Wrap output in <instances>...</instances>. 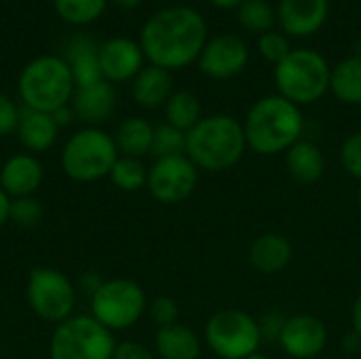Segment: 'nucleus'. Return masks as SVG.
Instances as JSON below:
<instances>
[{
    "label": "nucleus",
    "mask_w": 361,
    "mask_h": 359,
    "mask_svg": "<svg viewBox=\"0 0 361 359\" xmlns=\"http://www.w3.org/2000/svg\"><path fill=\"white\" fill-rule=\"evenodd\" d=\"M207 42V25L190 6H167L154 13L140 32L144 57L159 68L180 70L199 59Z\"/></svg>",
    "instance_id": "1"
},
{
    "label": "nucleus",
    "mask_w": 361,
    "mask_h": 359,
    "mask_svg": "<svg viewBox=\"0 0 361 359\" xmlns=\"http://www.w3.org/2000/svg\"><path fill=\"white\" fill-rule=\"evenodd\" d=\"M247 148L258 154L271 157L288 152L300 142L305 131V116L300 106L292 104L281 95L260 97L243 121Z\"/></svg>",
    "instance_id": "2"
},
{
    "label": "nucleus",
    "mask_w": 361,
    "mask_h": 359,
    "mask_svg": "<svg viewBox=\"0 0 361 359\" xmlns=\"http://www.w3.org/2000/svg\"><path fill=\"white\" fill-rule=\"evenodd\" d=\"M247 148L243 123L228 114L203 116L186 133V157L197 169L220 174L235 167Z\"/></svg>",
    "instance_id": "3"
},
{
    "label": "nucleus",
    "mask_w": 361,
    "mask_h": 359,
    "mask_svg": "<svg viewBox=\"0 0 361 359\" xmlns=\"http://www.w3.org/2000/svg\"><path fill=\"white\" fill-rule=\"evenodd\" d=\"M74 89L70 66L59 55H40L27 61L17 80L23 108L49 114L68 106Z\"/></svg>",
    "instance_id": "4"
},
{
    "label": "nucleus",
    "mask_w": 361,
    "mask_h": 359,
    "mask_svg": "<svg viewBox=\"0 0 361 359\" xmlns=\"http://www.w3.org/2000/svg\"><path fill=\"white\" fill-rule=\"evenodd\" d=\"M118 150L114 138L99 127H82L74 131L61 148V171L74 182H97L108 178Z\"/></svg>",
    "instance_id": "5"
},
{
    "label": "nucleus",
    "mask_w": 361,
    "mask_h": 359,
    "mask_svg": "<svg viewBox=\"0 0 361 359\" xmlns=\"http://www.w3.org/2000/svg\"><path fill=\"white\" fill-rule=\"evenodd\" d=\"M330 74L326 57L313 49H292L290 55L275 66V85L279 95L296 106L315 104L330 91Z\"/></svg>",
    "instance_id": "6"
},
{
    "label": "nucleus",
    "mask_w": 361,
    "mask_h": 359,
    "mask_svg": "<svg viewBox=\"0 0 361 359\" xmlns=\"http://www.w3.org/2000/svg\"><path fill=\"white\" fill-rule=\"evenodd\" d=\"M91 317L106 330L125 332L133 328L148 311V298L144 288L125 277L104 279L99 290L89 298Z\"/></svg>",
    "instance_id": "7"
},
{
    "label": "nucleus",
    "mask_w": 361,
    "mask_h": 359,
    "mask_svg": "<svg viewBox=\"0 0 361 359\" xmlns=\"http://www.w3.org/2000/svg\"><path fill=\"white\" fill-rule=\"evenodd\" d=\"M203 341L216 358L247 359L260 349V322L241 309H222L207 320Z\"/></svg>",
    "instance_id": "8"
},
{
    "label": "nucleus",
    "mask_w": 361,
    "mask_h": 359,
    "mask_svg": "<svg viewBox=\"0 0 361 359\" xmlns=\"http://www.w3.org/2000/svg\"><path fill=\"white\" fill-rule=\"evenodd\" d=\"M114 334L91 315H72L53 328L49 359H112Z\"/></svg>",
    "instance_id": "9"
},
{
    "label": "nucleus",
    "mask_w": 361,
    "mask_h": 359,
    "mask_svg": "<svg viewBox=\"0 0 361 359\" xmlns=\"http://www.w3.org/2000/svg\"><path fill=\"white\" fill-rule=\"evenodd\" d=\"M25 300L32 313L47 324H61L72 317L76 307L74 284L53 267H36L25 281Z\"/></svg>",
    "instance_id": "10"
},
{
    "label": "nucleus",
    "mask_w": 361,
    "mask_h": 359,
    "mask_svg": "<svg viewBox=\"0 0 361 359\" xmlns=\"http://www.w3.org/2000/svg\"><path fill=\"white\" fill-rule=\"evenodd\" d=\"M199 182V169L186 154L157 159L148 169L146 188L150 190L152 199L163 205H178L186 201Z\"/></svg>",
    "instance_id": "11"
},
{
    "label": "nucleus",
    "mask_w": 361,
    "mask_h": 359,
    "mask_svg": "<svg viewBox=\"0 0 361 359\" xmlns=\"http://www.w3.org/2000/svg\"><path fill=\"white\" fill-rule=\"evenodd\" d=\"M247 59H250V51L241 36L218 34L205 42L197 63L205 76L214 80H226L243 72Z\"/></svg>",
    "instance_id": "12"
},
{
    "label": "nucleus",
    "mask_w": 361,
    "mask_h": 359,
    "mask_svg": "<svg viewBox=\"0 0 361 359\" xmlns=\"http://www.w3.org/2000/svg\"><path fill=\"white\" fill-rule=\"evenodd\" d=\"M277 343L292 359H315L328 345V328L317 315L298 313L286 317Z\"/></svg>",
    "instance_id": "13"
},
{
    "label": "nucleus",
    "mask_w": 361,
    "mask_h": 359,
    "mask_svg": "<svg viewBox=\"0 0 361 359\" xmlns=\"http://www.w3.org/2000/svg\"><path fill=\"white\" fill-rule=\"evenodd\" d=\"M144 51L140 42L127 36H114L99 44V70L108 83L133 80L144 68Z\"/></svg>",
    "instance_id": "14"
},
{
    "label": "nucleus",
    "mask_w": 361,
    "mask_h": 359,
    "mask_svg": "<svg viewBox=\"0 0 361 359\" xmlns=\"http://www.w3.org/2000/svg\"><path fill=\"white\" fill-rule=\"evenodd\" d=\"M42 178H44L42 163L30 152H21L4 161L0 169V188L11 199L34 197L42 184Z\"/></svg>",
    "instance_id": "15"
},
{
    "label": "nucleus",
    "mask_w": 361,
    "mask_h": 359,
    "mask_svg": "<svg viewBox=\"0 0 361 359\" xmlns=\"http://www.w3.org/2000/svg\"><path fill=\"white\" fill-rule=\"evenodd\" d=\"M70 106L76 114V121H82L87 127H97L108 121L116 108V91L108 80H99L95 85L76 87L70 99Z\"/></svg>",
    "instance_id": "16"
},
{
    "label": "nucleus",
    "mask_w": 361,
    "mask_h": 359,
    "mask_svg": "<svg viewBox=\"0 0 361 359\" xmlns=\"http://www.w3.org/2000/svg\"><path fill=\"white\" fill-rule=\"evenodd\" d=\"M328 0H281L277 8L279 25L290 36H311L328 19Z\"/></svg>",
    "instance_id": "17"
},
{
    "label": "nucleus",
    "mask_w": 361,
    "mask_h": 359,
    "mask_svg": "<svg viewBox=\"0 0 361 359\" xmlns=\"http://www.w3.org/2000/svg\"><path fill=\"white\" fill-rule=\"evenodd\" d=\"M63 59L70 66L76 87H87V85H95L104 80L102 70H99V44L95 42L93 36L89 34L72 36L68 40Z\"/></svg>",
    "instance_id": "18"
},
{
    "label": "nucleus",
    "mask_w": 361,
    "mask_h": 359,
    "mask_svg": "<svg viewBox=\"0 0 361 359\" xmlns=\"http://www.w3.org/2000/svg\"><path fill=\"white\" fill-rule=\"evenodd\" d=\"M250 264L262 275L281 273L294 258L292 241L281 233H264L250 245Z\"/></svg>",
    "instance_id": "19"
},
{
    "label": "nucleus",
    "mask_w": 361,
    "mask_h": 359,
    "mask_svg": "<svg viewBox=\"0 0 361 359\" xmlns=\"http://www.w3.org/2000/svg\"><path fill=\"white\" fill-rule=\"evenodd\" d=\"M15 133H17L21 146L30 154H40V152H47L49 148H53V144L57 142V135H59V127L49 112L21 108Z\"/></svg>",
    "instance_id": "20"
},
{
    "label": "nucleus",
    "mask_w": 361,
    "mask_h": 359,
    "mask_svg": "<svg viewBox=\"0 0 361 359\" xmlns=\"http://www.w3.org/2000/svg\"><path fill=\"white\" fill-rule=\"evenodd\" d=\"M171 93H173L171 72L152 63L144 66L131 83V95L135 104L148 110L165 106Z\"/></svg>",
    "instance_id": "21"
},
{
    "label": "nucleus",
    "mask_w": 361,
    "mask_h": 359,
    "mask_svg": "<svg viewBox=\"0 0 361 359\" xmlns=\"http://www.w3.org/2000/svg\"><path fill=\"white\" fill-rule=\"evenodd\" d=\"M286 171L298 184H315L324 178L326 157L315 142L300 140L286 152Z\"/></svg>",
    "instance_id": "22"
},
{
    "label": "nucleus",
    "mask_w": 361,
    "mask_h": 359,
    "mask_svg": "<svg viewBox=\"0 0 361 359\" xmlns=\"http://www.w3.org/2000/svg\"><path fill=\"white\" fill-rule=\"evenodd\" d=\"M154 351L161 359H199L201 339L192 328L178 322L157 330Z\"/></svg>",
    "instance_id": "23"
},
{
    "label": "nucleus",
    "mask_w": 361,
    "mask_h": 359,
    "mask_svg": "<svg viewBox=\"0 0 361 359\" xmlns=\"http://www.w3.org/2000/svg\"><path fill=\"white\" fill-rule=\"evenodd\" d=\"M152 135H154V127L146 118L129 116L118 125V129L112 138H114V144H116V150L121 157L144 159L146 154H150Z\"/></svg>",
    "instance_id": "24"
},
{
    "label": "nucleus",
    "mask_w": 361,
    "mask_h": 359,
    "mask_svg": "<svg viewBox=\"0 0 361 359\" xmlns=\"http://www.w3.org/2000/svg\"><path fill=\"white\" fill-rule=\"evenodd\" d=\"M330 91L343 104H361V55L345 57L332 68Z\"/></svg>",
    "instance_id": "25"
},
{
    "label": "nucleus",
    "mask_w": 361,
    "mask_h": 359,
    "mask_svg": "<svg viewBox=\"0 0 361 359\" xmlns=\"http://www.w3.org/2000/svg\"><path fill=\"white\" fill-rule=\"evenodd\" d=\"M163 108H165V123L173 125L176 129H180L184 133H188L203 118L199 97L186 89L173 91Z\"/></svg>",
    "instance_id": "26"
},
{
    "label": "nucleus",
    "mask_w": 361,
    "mask_h": 359,
    "mask_svg": "<svg viewBox=\"0 0 361 359\" xmlns=\"http://www.w3.org/2000/svg\"><path fill=\"white\" fill-rule=\"evenodd\" d=\"M53 6L59 19H63L66 23L87 25L104 15L108 0H53Z\"/></svg>",
    "instance_id": "27"
},
{
    "label": "nucleus",
    "mask_w": 361,
    "mask_h": 359,
    "mask_svg": "<svg viewBox=\"0 0 361 359\" xmlns=\"http://www.w3.org/2000/svg\"><path fill=\"white\" fill-rule=\"evenodd\" d=\"M108 178H110V182L118 190H123V193H137L148 182V167L142 163V159L118 157Z\"/></svg>",
    "instance_id": "28"
},
{
    "label": "nucleus",
    "mask_w": 361,
    "mask_h": 359,
    "mask_svg": "<svg viewBox=\"0 0 361 359\" xmlns=\"http://www.w3.org/2000/svg\"><path fill=\"white\" fill-rule=\"evenodd\" d=\"M237 19L245 30L264 34L273 30L277 15L269 0H245L237 8Z\"/></svg>",
    "instance_id": "29"
},
{
    "label": "nucleus",
    "mask_w": 361,
    "mask_h": 359,
    "mask_svg": "<svg viewBox=\"0 0 361 359\" xmlns=\"http://www.w3.org/2000/svg\"><path fill=\"white\" fill-rule=\"evenodd\" d=\"M150 154L154 159H167V157H180L186 154V133L176 129L169 123H161L154 127L152 135V148Z\"/></svg>",
    "instance_id": "30"
},
{
    "label": "nucleus",
    "mask_w": 361,
    "mask_h": 359,
    "mask_svg": "<svg viewBox=\"0 0 361 359\" xmlns=\"http://www.w3.org/2000/svg\"><path fill=\"white\" fill-rule=\"evenodd\" d=\"M44 218L42 203L36 197L11 199V220L19 229H36Z\"/></svg>",
    "instance_id": "31"
},
{
    "label": "nucleus",
    "mask_w": 361,
    "mask_h": 359,
    "mask_svg": "<svg viewBox=\"0 0 361 359\" xmlns=\"http://www.w3.org/2000/svg\"><path fill=\"white\" fill-rule=\"evenodd\" d=\"M258 51H260V55L267 61H271V63L277 66L279 61H283L290 55L292 47H290V40L281 32L271 30V32L260 34V38H258Z\"/></svg>",
    "instance_id": "32"
},
{
    "label": "nucleus",
    "mask_w": 361,
    "mask_h": 359,
    "mask_svg": "<svg viewBox=\"0 0 361 359\" xmlns=\"http://www.w3.org/2000/svg\"><path fill=\"white\" fill-rule=\"evenodd\" d=\"M148 315L157 328L173 326V324H178V317H180L178 300L171 296H157L152 303H148Z\"/></svg>",
    "instance_id": "33"
},
{
    "label": "nucleus",
    "mask_w": 361,
    "mask_h": 359,
    "mask_svg": "<svg viewBox=\"0 0 361 359\" xmlns=\"http://www.w3.org/2000/svg\"><path fill=\"white\" fill-rule=\"evenodd\" d=\"M341 163L345 171L361 182V131L351 133L341 146Z\"/></svg>",
    "instance_id": "34"
},
{
    "label": "nucleus",
    "mask_w": 361,
    "mask_h": 359,
    "mask_svg": "<svg viewBox=\"0 0 361 359\" xmlns=\"http://www.w3.org/2000/svg\"><path fill=\"white\" fill-rule=\"evenodd\" d=\"M19 114H21V108L6 93L0 91V138L17 131Z\"/></svg>",
    "instance_id": "35"
},
{
    "label": "nucleus",
    "mask_w": 361,
    "mask_h": 359,
    "mask_svg": "<svg viewBox=\"0 0 361 359\" xmlns=\"http://www.w3.org/2000/svg\"><path fill=\"white\" fill-rule=\"evenodd\" d=\"M112 359H157V355L142 343L123 341V343H116Z\"/></svg>",
    "instance_id": "36"
},
{
    "label": "nucleus",
    "mask_w": 361,
    "mask_h": 359,
    "mask_svg": "<svg viewBox=\"0 0 361 359\" xmlns=\"http://www.w3.org/2000/svg\"><path fill=\"white\" fill-rule=\"evenodd\" d=\"M104 284V279L97 275V273H93V271H89V273H82V277H80V290L91 298L97 290H99V286Z\"/></svg>",
    "instance_id": "37"
},
{
    "label": "nucleus",
    "mask_w": 361,
    "mask_h": 359,
    "mask_svg": "<svg viewBox=\"0 0 361 359\" xmlns=\"http://www.w3.org/2000/svg\"><path fill=\"white\" fill-rule=\"evenodd\" d=\"M51 116H53V121L57 123V127H59V129L70 127V125L76 121V114H74V110H72V106H70V104H68V106H63V108H59V110H55Z\"/></svg>",
    "instance_id": "38"
},
{
    "label": "nucleus",
    "mask_w": 361,
    "mask_h": 359,
    "mask_svg": "<svg viewBox=\"0 0 361 359\" xmlns=\"http://www.w3.org/2000/svg\"><path fill=\"white\" fill-rule=\"evenodd\" d=\"M11 220V197L0 188V229Z\"/></svg>",
    "instance_id": "39"
},
{
    "label": "nucleus",
    "mask_w": 361,
    "mask_h": 359,
    "mask_svg": "<svg viewBox=\"0 0 361 359\" xmlns=\"http://www.w3.org/2000/svg\"><path fill=\"white\" fill-rule=\"evenodd\" d=\"M343 349L347 351V353H357L361 351V336L357 332H349L345 339H343Z\"/></svg>",
    "instance_id": "40"
},
{
    "label": "nucleus",
    "mask_w": 361,
    "mask_h": 359,
    "mask_svg": "<svg viewBox=\"0 0 361 359\" xmlns=\"http://www.w3.org/2000/svg\"><path fill=\"white\" fill-rule=\"evenodd\" d=\"M351 326H353V332H357L361 336V294L355 298L353 309H351Z\"/></svg>",
    "instance_id": "41"
},
{
    "label": "nucleus",
    "mask_w": 361,
    "mask_h": 359,
    "mask_svg": "<svg viewBox=\"0 0 361 359\" xmlns=\"http://www.w3.org/2000/svg\"><path fill=\"white\" fill-rule=\"evenodd\" d=\"M218 8H239L245 0H209Z\"/></svg>",
    "instance_id": "42"
},
{
    "label": "nucleus",
    "mask_w": 361,
    "mask_h": 359,
    "mask_svg": "<svg viewBox=\"0 0 361 359\" xmlns=\"http://www.w3.org/2000/svg\"><path fill=\"white\" fill-rule=\"evenodd\" d=\"M108 2H114L121 8H135V6L142 4V0H108Z\"/></svg>",
    "instance_id": "43"
},
{
    "label": "nucleus",
    "mask_w": 361,
    "mask_h": 359,
    "mask_svg": "<svg viewBox=\"0 0 361 359\" xmlns=\"http://www.w3.org/2000/svg\"><path fill=\"white\" fill-rule=\"evenodd\" d=\"M247 359H271V358H267V355H260V353H256V355H252V358H247Z\"/></svg>",
    "instance_id": "44"
},
{
    "label": "nucleus",
    "mask_w": 361,
    "mask_h": 359,
    "mask_svg": "<svg viewBox=\"0 0 361 359\" xmlns=\"http://www.w3.org/2000/svg\"><path fill=\"white\" fill-rule=\"evenodd\" d=\"M357 203H360V207H361V186H360V190H357Z\"/></svg>",
    "instance_id": "45"
}]
</instances>
